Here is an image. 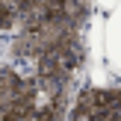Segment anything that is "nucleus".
<instances>
[{"label": "nucleus", "mask_w": 121, "mask_h": 121, "mask_svg": "<svg viewBox=\"0 0 121 121\" xmlns=\"http://www.w3.org/2000/svg\"><path fill=\"white\" fill-rule=\"evenodd\" d=\"M65 121H121V86L86 80L71 95Z\"/></svg>", "instance_id": "f257e3e1"}, {"label": "nucleus", "mask_w": 121, "mask_h": 121, "mask_svg": "<svg viewBox=\"0 0 121 121\" xmlns=\"http://www.w3.org/2000/svg\"><path fill=\"white\" fill-rule=\"evenodd\" d=\"M104 62L106 71L121 80V0L104 15Z\"/></svg>", "instance_id": "f03ea898"}, {"label": "nucleus", "mask_w": 121, "mask_h": 121, "mask_svg": "<svg viewBox=\"0 0 121 121\" xmlns=\"http://www.w3.org/2000/svg\"><path fill=\"white\" fill-rule=\"evenodd\" d=\"M118 0H92V9H100V12H109Z\"/></svg>", "instance_id": "7ed1b4c3"}]
</instances>
